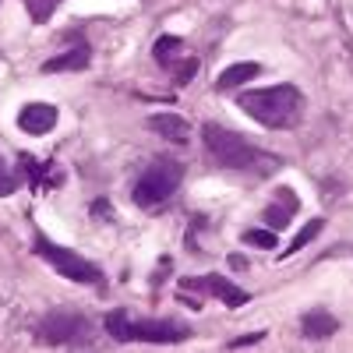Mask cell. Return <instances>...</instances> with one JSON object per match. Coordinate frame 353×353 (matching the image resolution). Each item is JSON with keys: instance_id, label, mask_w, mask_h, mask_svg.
<instances>
[{"instance_id": "9a60e30c", "label": "cell", "mask_w": 353, "mask_h": 353, "mask_svg": "<svg viewBox=\"0 0 353 353\" xmlns=\"http://www.w3.org/2000/svg\"><path fill=\"white\" fill-rule=\"evenodd\" d=\"M176 50H181V39H176V36H163V39L156 43V61H159L163 68H170L173 57H176Z\"/></svg>"}, {"instance_id": "30bf717a", "label": "cell", "mask_w": 353, "mask_h": 353, "mask_svg": "<svg viewBox=\"0 0 353 353\" xmlns=\"http://www.w3.org/2000/svg\"><path fill=\"white\" fill-rule=\"evenodd\" d=\"M149 128L163 138H173V141H188V134H191V124L181 113H156V117H149Z\"/></svg>"}, {"instance_id": "8fae6325", "label": "cell", "mask_w": 353, "mask_h": 353, "mask_svg": "<svg viewBox=\"0 0 353 353\" xmlns=\"http://www.w3.org/2000/svg\"><path fill=\"white\" fill-rule=\"evenodd\" d=\"M258 74H261V64H254V61L230 64V68L216 78V88H219V92H226V88H237V85H244L248 78H258Z\"/></svg>"}, {"instance_id": "3957f363", "label": "cell", "mask_w": 353, "mask_h": 353, "mask_svg": "<svg viewBox=\"0 0 353 353\" xmlns=\"http://www.w3.org/2000/svg\"><path fill=\"white\" fill-rule=\"evenodd\" d=\"M181 181H184V166L181 163L176 159H156L134 181V205H141V209H156V205H163V201H170L176 194Z\"/></svg>"}, {"instance_id": "e0dca14e", "label": "cell", "mask_w": 353, "mask_h": 353, "mask_svg": "<svg viewBox=\"0 0 353 353\" xmlns=\"http://www.w3.org/2000/svg\"><path fill=\"white\" fill-rule=\"evenodd\" d=\"M261 339H265V332H251V336L233 339V343H230V350H237V346H254V343H261Z\"/></svg>"}, {"instance_id": "7c38bea8", "label": "cell", "mask_w": 353, "mask_h": 353, "mask_svg": "<svg viewBox=\"0 0 353 353\" xmlns=\"http://www.w3.org/2000/svg\"><path fill=\"white\" fill-rule=\"evenodd\" d=\"M339 329V321L329 314V311H307L304 314V336L307 339H325Z\"/></svg>"}, {"instance_id": "ba28073f", "label": "cell", "mask_w": 353, "mask_h": 353, "mask_svg": "<svg viewBox=\"0 0 353 353\" xmlns=\"http://www.w3.org/2000/svg\"><path fill=\"white\" fill-rule=\"evenodd\" d=\"M57 106H50V103H25L21 110H18V128L25 131V134H50L53 128H57Z\"/></svg>"}, {"instance_id": "2e32d148", "label": "cell", "mask_w": 353, "mask_h": 353, "mask_svg": "<svg viewBox=\"0 0 353 353\" xmlns=\"http://www.w3.org/2000/svg\"><path fill=\"white\" fill-rule=\"evenodd\" d=\"M244 244H251V248H276L279 241H276L272 230H248L244 233Z\"/></svg>"}, {"instance_id": "6da1fadb", "label": "cell", "mask_w": 353, "mask_h": 353, "mask_svg": "<svg viewBox=\"0 0 353 353\" xmlns=\"http://www.w3.org/2000/svg\"><path fill=\"white\" fill-rule=\"evenodd\" d=\"M201 134H205L209 152L216 156V163H223V166H230V170H244V173L265 176V173H272V170L279 166L276 156L254 149V145H251L244 134H237V131H226V128H219V124H205Z\"/></svg>"}, {"instance_id": "5bb4252c", "label": "cell", "mask_w": 353, "mask_h": 353, "mask_svg": "<svg viewBox=\"0 0 353 353\" xmlns=\"http://www.w3.org/2000/svg\"><path fill=\"white\" fill-rule=\"evenodd\" d=\"M321 230H325V219H311V223H307V226H304V230L297 233V237H293V241H290V248H286L283 254L290 258V254H297V251H304V248H307V244H311V241L318 237V233H321Z\"/></svg>"}, {"instance_id": "52a82bcc", "label": "cell", "mask_w": 353, "mask_h": 353, "mask_svg": "<svg viewBox=\"0 0 353 353\" xmlns=\"http://www.w3.org/2000/svg\"><path fill=\"white\" fill-rule=\"evenodd\" d=\"M181 290H198V297H201V293H212V297L226 301V307H241V304H248V290L233 286L230 279H223V276H216V272H212V276H201V279H184Z\"/></svg>"}, {"instance_id": "5b68a950", "label": "cell", "mask_w": 353, "mask_h": 353, "mask_svg": "<svg viewBox=\"0 0 353 353\" xmlns=\"http://www.w3.org/2000/svg\"><path fill=\"white\" fill-rule=\"evenodd\" d=\"M36 254L46 258L57 276H64L71 283H88V286H99L103 283V272H99V265L92 261H85L81 254H74L71 248H61V244H53L46 233H36Z\"/></svg>"}, {"instance_id": "277c9868", "label": "cell", "mask_w": 353, "mask_h": 353, "mask_svg": "<svg viewBox=\"0 0 353 353\" xmlns=\"http://www.w3.org/2000/svg\"><path fill=\"white\" fill-rule=\"evenodd\" d=\"M106 329L113 339H141V343H181L191 336L188 325H181V321H131L128 311H113L106 314Z\"/></svg>"}, {"instance_id": "8992f818", "label": "cell", "mask_w": 353, "mask_h": 353, "mask_svg": "<svg viewBox=\"0 0 353 353\" xmlns=\"http://www.w3.org/2000/svg\"><path fill=\"white\" fill-rule=\"evenodd\" d=\"M88 318H78V314H50L43 321V339L46 343H71V346H81L88 343Z\"/></svg>"}, {"instance_id": "7a4b0ae2", "label": "cell", "mask_w": 353, "mask_h": 353, "mask_svg": "<svg viewBox=\"0 0 353 353\" xmlns=\"http://www.w3.org/2000/svg\"><path fill=\"white\" fill-rule=\"evenodd\" d=\"M241 110L265 128H293L304 113V96L293 85H269L241 96Z\"/></svg>"}, {"instance_id": "4fadbf2b", "label": "cell", "mask_w": 353, "mask_h": 353, "mask_svg": "<svg viewBox=\"0 0 353 353\" xmlns=\"http://www.w3.org/2000/svg\"><path fill=\"white\" fill-rule=\"evenodd\" d=\"M85 64H88V46H74L71 53L46 61V64H43V71H46V74H53V71H71V68H85Z\"/></svg>"}, {"instance_id": "9c48e42d", "label": "cell", "mask_w": 353, "mask_h": 353, "mask_svg": "<svg viewBox=\"0 0 353 353\" xmlns=\"http://www.w3.org/2000/svg\"><path fill=\"white\" fill-rule=\"evenodd\" d=\"M301 209V201H297V194H293L290 188H279V198L265 209V223H269L272 230H279V226H286L290 223V216Z\"/></svg>"}]
</instances>
